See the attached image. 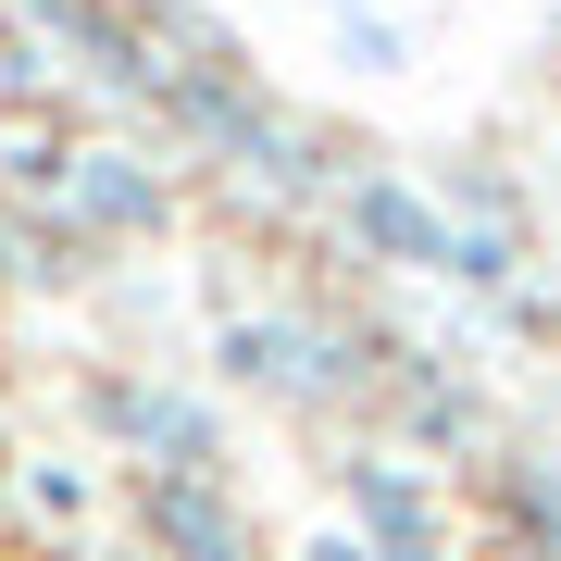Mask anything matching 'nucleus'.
Instances as JSON below:
<instances>
[{"label":"nucleus","instance_id":"obj_1","mask_svg":"<svg viewBox=\"0 0 561 561\" xmlns=\"http://www.w3.org/2000/svg\"><path fill=\"white\" fill-rule=\"evenodd\" d=\"M201 362L225 400L250 412H287V424H375L387 375H400V324H375L362 300H225L201 324Z\"/></svg>","mask_w":561,"mask_h":561},{"label":"nucleus","instance_id":"obj_2","mask_svg":"<svg viewBox=\"0 0 561 561\" xmlns=\"http://www.w3.org/2000/svg\"><path fill=\"white\" fill-rule=\"evenodd\" d=\"M213 375H175L150 350H113V362H76V424L113 449V474H225L238 461V424H225Z\"/></svg>","mask_w":561,"mask_h":561},{"label":"nucleus","instance_id":"obj_3","mask_svg":"<svg viewBox=\"0 0 561 561\" xmlns=\"http://www.w3.org/2000/svg\"><path fill=\"white\" fill-rule=\"evenodd\" d=\"M50 213L88 250H113V262L175 250L187 238V162L162 138H138V125H76L62 138V175H50Z\"/></svg>","mask_w":561,"mask_h":561},{"label":"nucleus","instance_id":"obj_4","mask_svg":"<svg viewBox=\"0 0 561 561\" xmlns=\"http://www.w3.org/2000/svg\"><path fill=\"white\" fill-rule=\"evenodd\" d=\"M312 238L337 250V262H362V275L449 287V201H437V175H412V162L350 150V175H337V201L312 213Z\"/></svg>","mask_w":561,"mask_h":561},{"label":"nucleus","instance_id":"obj_5","mask_svg":"<svg viewBox=\"0 0 561 561\" xmlns=\"http://www.w3.org/2000/svg\"><path fill=\"white\" fill-rule=\"evenodd\" d=\"M337 524H350L375 561H461L449 474L412 461L400 437H350V449H337Z\"/></svg>","mask_w":561,"mask_h":561},{"label":"nucleus","instance_id":"obj_6","mask_svg":"<svg viewBox=\"0 0 561 561\" xmlns=\"http://www.w3.org/2000/svg\"><path fill=\"white\" fill-rule=\"evenodd\" d=\"M375 424H387L412 461L449 474V461H474L486 437H500V387H486V362L461 350V337H400V375H387Z\"/></svg>","mask_w":561,"mask_h":561},{"label":"nucleus","instance_id":"obj_7","mask_svg":"<svg viewBox=\"0 0 561 561\" xmlns=\"http://www.w3.org/2000/svg\"><path fill=\"white\" fill-rule=\"evenodd\" d=\"M113 500H125V549L138 561H275L238 474H113Z\"/></svg>","mask_w":561,"mask_h":561},{"label":"nucleus","instance_id":"obj_8","mask_svg":"<svg viewBox=\"0 0 561 561\" xmlns=\"http://www.w3.org/2000/svg\"><path fill=\"white\" fill-rule=\"evenodd\" d=\"M474 500H486V524H500V549L512 561H561V437H524V424H500L474 461Z\"/></svg>","mask_w":561,"mask_h":561},{"label":"nucleus","instance_id":"obj_9","mask_svg":"<svg viewBox=\"0 0 561 561\" xmlns=\"http://www.w3.org/2000/svg\"><path fill=\"white\" fill-rule=\"evenodd\" d=\"M113 250H88L50 201H0V287L13 300H101Z\"/></svg>","mask_w":561,"mask_h":561},{"label":"nucleus","instance_id":"obj_10","mask_svg":"<svg viewBox=\"0 0 561 561\" xmlns=\"http://www.w3.org/2000/svg\"><path fill=\"white\" fill-rule=\"evenodd\" d=\"M0 512H13L25 537H76V524L101 512V474H88V461H25V449H13V486H0Z\"/></svg>","mask_w":561,"mask_h":561},{"label":"nucleus","instance_id":"obj_11","mask_svg":"<svg viewBox=\"0 0 561 561\" xmlns=\"http://www.w3.org/2000/svg\"><path fill=\"white\" fill-rule=\"evenodd\" d=\"M324 25H337L350 76H400V62H412V13H324Z\"/></svg>","mask_w":561,"mask_h":561},{"label":"nucleus","instance_id":"obj_12","mask_svg":"<svg viewBox=\"0 0 561 561\" xmlns=\"http://www.w3.org/2000/svg\"><path fill=\"white\" fill-rule=\"evenodd\" d=\"M287 561H375V549H362V537H350V524H337V512H324V524H312V537H300V549H287Z\"/></svg>","mask_w":561,"mask_h":561},{"label":"nucleus","instance_id":"obj_13","mask_svg":"<svg viewBox=\"0 0 561 561\" xmlns=\"http://www.w3.org/2000/svg\"><path fill=\"white\" fill-rule=\"evenodd\" d=\"M537 62H549V88H561V13H549V50H537Z\"/></svg>","mask_w":561,"mask_h":561},{"label":"nucleus","instance_id":"obj_14","mask_svg":"<svg viewBox=\"0 0 561 561\" xmlns=\"http://www.w3.org/2000/svg\"><path fill=\"white\" fill-rule=\"evenodd\" d=\"M324 13H387V0H324Z\"/></svg>","mask_w":561,"mask_h":561},{"label":"nucleus","instance_id":"obj_15","mask_svg":"<svg viewBox=\"0 0 561 561\" xmlns=\"http://www.w3.org/2000/svg\"><path fill=\"white\" fill-rule=\"evenodd\" d=\"M0 486H13V437H0Z\"/></svg>","mask_w":561,"mask_h":561}]
</instances>
